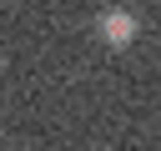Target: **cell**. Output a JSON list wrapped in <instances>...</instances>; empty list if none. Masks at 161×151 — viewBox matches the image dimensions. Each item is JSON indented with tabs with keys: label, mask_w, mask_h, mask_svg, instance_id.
<instances>
[{
	"label": "cell",
	"mask_w": 161,
	"mask_h": 151,
	"mask_svg": "<svg viewBox=\"0 0 161 151\" xmlns=\"http://www.w3.org/2000/svg\"><path fill=\"white\" fill-rule=\"evenodd\" d=\"M96 30H101V40H106L111 50H126V45H136L141 20H136V10H101Z\"/></svg>",
	"instance_id": "6da1fadb"
},
{
	"label": "cell",
	"mask_w": 161,
	"mask_h": 151,
	"mask_svg": "<svg viewBox=\"0 0 161 151\" xmlns=\"http://www.w3.org/2000/svg\"><path fill=\"white\" fill-rule=\"evenodd\" d=\"M0 70H5V55H0Z\"/></svg>",
	"instance_id": "7a4b0ae2"
}]
</instances>
